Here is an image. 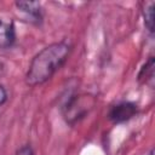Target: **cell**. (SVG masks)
<instances>
[{
    "label": "cell",
    "mask_w": 155,
    "mask_h": 155,
    "mask_svg": "<svg viewBox=\"0 0 155 155\" xmlns=\"http://www.w3.org/2000/svg\"><path fill=\"white\" fill-rule=\"evenodd\" d=\"M70 48L67 41H59L41 50L29 65L25 76L27 84L35 86L47 81L67 61Z\"/></svg>",
    "instance_id": "1"
},
{
    "label": "cell",
    "mask_w": 155,
    "mask_h": 155,
    "mask_svg": "<svg viewBox=\"0 0 155 155\" xmlns=\"http://www.w3.org/2000/svg\"><path fill=\"white\" fill-rule=\"evenodd\" d=\"M94 99L92 96H75L68 102L65 107V119L69 122H74L78 119L82 117L88 109L92 108Z\"/></svg>",
    "instance_id": "2"
},
{
    "label": "cell",
    "mask_w": 155,
    "mask_h": 155,
    "mask_svg": "<svg viewBox=\"0 0 155 155\" xmlns=\"http://www.w3.org/2000/svg\"><path fill=\"white\" fill-rule=\"evenodd\" d=\"M136 111H137V107L133 103L122 102L111 108L109 113V117L114 122H122V121L131 119L136 114Z\"/></svg>",
    "instance_id": "3"
},
{
    "label": "cell",
    "mask_w": 155,
    "mask_h": 155,
    "mask_svg": "<svg viewBox=\"0 0 155 155\" xmlns=\"http://www.w3.org/2000/svg\"><path fill=\"white\" fill-rule=\"evenodd\" d=\"M15 40V30L11 23L0 19V48H5L12 45Z\"/></svg>",
    "instance_id": "4"
},
{
    "label": "cell",
    "mask_w": 155,
    "mask_h": 155,
    "mask_svg": "<svg viewBox=\"0 0 155 155\" xmlns=\"http://www.w3.org/2000/svg\"><path fill=\"white\" fill-rule=\"evenodd\" d=\"M16 6L34 19H40V4L36 1H18Z\"/></svg>",
    "instance_id": "5"
},
{
    "label": "cell",
    "mask_w": 155,
    "mask_h": 155,
    "mask_svg": "<svg viewBox=\"0 0 155 155\" xmlns=\"http://www.w3.org/2000/svg\"><path fill=\"white\" fill-rule=\"evenodd\" d=\"M143 15H144L145 27L149 29L150 33H153L154 30V2H149L148 5H145L143 10Z\"/></svg>",
    "instance_id": "6"
},
{
    "label": "cell",
    "mask_w": 155,
    "mask_h": 155,
    "mask_svg": "<svg viewBox=\"0 0 155 155\" xmlns=\"http://www.w3.org/2000/svg\"><path fill=\"white\" fill-rule=\"evenodd\" d=\"M153 67H154V59L150 58L148 61V63L143 67V69H142V71L139 74V79L142 80L144 78L145 81H147V79H151L153 78Z\"/></svg>",
    "instance_id": "7"
},
{
    "label": "cell",
    "mask_w": 155,
    "mask_h": 155,
    "mask_svg": "<svg viewBox=\"0 0 155 155\" xmlns=\"http://www.w3.org/2000/svg\"><path fill=\"white\" fill-rule=\"evenodd\" d=\"M15 155H34V153H33V150H31V148L29 145H24V147L19 148L16 151Z\"/></svg>",
    "instance_id": "8"
},
{
    "label": "cell",
    "mask_w": 155,
    "mask_h": 155,
    "mask_svg": "<svg viewBox=\"0 0 155 155\" xmlns=\"http://www.w3.org/2000/svg\"><path fill=\"white\" fill-rule=\"evenodd\" d=\"M6 98H7V94H6V91H5V88L0 85V105L6 101Z\"/></svg>",
    "instance_id": "9"
},
{
    "label": "cell",
    "mask_w": 155,
    "mask_h": 155,
    "mask_svg": "<svg viewBox=\"0 0 155 155\" xmlns=\"http://www.w3.org/2000/svg\"><path fill=\"white\" fill-rule=\"evenodd\" d=\"M148 155H154V151H153V150H151V151H150V153H149V154H148Z\"/></svg>",
    "instance_id": "10"
}]
</instances>
